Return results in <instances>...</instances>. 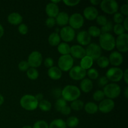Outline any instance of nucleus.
Here are the masks:
<instances>
[{
  "label": "nucleus",
  "mask_w": 128,
  "mask_h": 128,
  "mask_svg": "<svg viewBox=\"0 0 128 128\" xmlns=\"http://www.w3.org/2000/svg\"><path fill=\"white\" fill-rule=\"evenodd\" d=\"M81 96V91L78 86L74 85H67L61 90V96L66 102H72L78 100Z\"/></svg>",
  "instance_id": "nucleus-1"
},
{
  "label": "nucleus",
  "mask_w": 128,
  "mask_h": 128,
  "mask_svg": "<svg viewBox=\"0 0 128 128\" xmlns=\"http://www.w3.org/2000/svg\"><path fill=\"white\" fill-rule=\"evenodd\" d=\"M115 38L111 33H102L99 37L100 46L102 50L111 51L115 48Z\"/></svg>",
  "instance_id": "nucleus-2"
},
{
  "label": "nucleus",
  "mask_w": 128,
  "mask_h": 128,
  "mask_svg": "<svg viewBox=\"0 0 128 128\" xmlns=\"http://www.w3.org/2000/svg\"><path fill=\"white\" fill-rule=\"evenodd\" d=\"M20 103L21 108L24 110L32 111L37 109L39 102L33 95L25 94L20 99Z\"/></svg>",
  "instance_id": "nucleus-3"
},
{
  "label": "nucleus",
  "mask_w": 128,
  "mask_h": 128,
  "mask_svg": "<svg viewBox=\"0 0 128 128\" xmlns=\"http://www.w3.org/2000/svg\"><path fill=\"white\" fill-rule=\"evenodd\" d=\"M103 92L105 97L113 100L120 96L121 92V89L120 85L116 83H108L103 88Z\"/></svg>",
  "instance_id": "nucleus-4"
},
{
  "label": "nucleus",
  "mask_w": 128,
  "mask_h": 128,
  "mask_svg": "<svg viewBox=\"0 0 128 128\" xmlns=\"http://www.w3.org/2000/svg\"><path fill=\"white\" fill-rule=\"evenodd\" d=\"M58 67L63 72H68L73 67L74 59L70 54L61 55L58 59Z\"/></svg>",
  "instance_id": "nucleus-5"
},
{
  "label": "nucleus",
  "mask_w": 128,
  "mask_h": 128,
  "mask_svg": "<svg viewBox=\"0 0 128 128\" xmlns=\"http://www.w3.org/2000/svg\"><path fill=\"white\" fill-rule=\"evenodd\" d=\"M100 5L101 10L108 14H114L118 11L119 4L115 0H103Z\"/></svg>",
  "instance_id": "nucleus-6"
},
{
  "label": "nucleus",
  "mask_w": 128,
  "mask_h": 128,
  "mask_svg": "<svg viewBox=\"0 0 128 128\" xmlns=\"http://www.w3.org/2000/svg\"><path fill=\"white\" fill-rule=\"evenodd\" d=\"M105 76L107 78L108 81L116 83L122 80L123 71L119 67H112L106 71Z\"/></svg>",
  "instance_id": "nucleus-7"
},
{
  "label": "nucleus",
  "mask_w": 128,
  "mask_h": 128,
  "mask_svg": "<svg viewBox=\"0 0 128 128\" xmlns=\"http://www.w3.org/2000/svg\"><path fill=\"white\" fill-rule=\"evenodd\" d=\"M86 50V56H89L93 60V61H96L102 54V49L100 45L95 42H92L88 45Z\"/></svg>",
  "instance_id": "nucleus-8"
},
{
  "label": "nucleus",
  "mask_w": 128,
  "mask_h": 128,
  "mask_svg": "<svg viewBox=\"0 0 128 128\" xmlns=\"http://www.w3.org/2000/svg\"><path fill=\"white\" fill-rule=\"evenodd\" d=\"M60 36L61 40L64 42H70L74 40L76 37V32L70 26H66L62 27L60 31Z\"/></svg>",
  "instance_id": "nucleus-9"
},
{
  "label": "nucleus",
  "mask_w": 128,
  "mask_h": 128,
  "mask_svg": "<svg viewBox=\"0 0 128 128\" xmlns=\"http://www.w3.org/2000/svg\"><path fill=\"white\" fill-rule=\"evenodd\" d=\"M84 23V18L81 14L75 12L71 14L69 18L70 26L73 30H79L81 28Z\"/></svg>",
  "instance_id": "nucleus-10"
},
{
  "label": "nucleus",
  "mask_w": 128,
  "mask_h": 128,
  "mask_svg": "<svg viewBox=\"0 0 128 128\" xmlns=\"http://www.w3.org/2000/svg\"><path fill=\"white\" fill-rule=\"evenodd\" d=\"M115 48L118 49L120 52H127L128 51V34L127 32L118 36L115 40Z\"/></svg>",
  "instance_id": "nucleus-11"
},
{
  "label": "nucleus",
  "mask_w": 128,
  "mask_h": 128,
  "mask_svg": "<svg viewBox=\"0 0 128 128\" xmlns=\"http://www.w3.org/2000/svg\"><path fill=\"white\" fill-rule=\"evenodd\" d=\"M28 62L30 68H37L42 63V56L39 51H34L31 52L28 58Z\"/></svg>",
  "instance_id": "nucleus-12"
},
{
  "label": "nucleus",
  "mask_w": 128,
  "mask_h": 128,
  "mask_svg": "<svg viewBox=\"0 0 128 128\" xmlns=\"http://www.w3.org/2000/svg\"><path fill=\"white\" fill-rule=\"evenodd\" d=\"M70 77L74 81H81L86 76V71L80 66H73L69 71Z\"/></svg>",
  "instance_id": "nucleus-13"
},
{
  "label": "nucleus",
  "mask_w": 128,
  "mask_h": 128,
  "mask_svg": "<svg viewBox=\"0 0 128 128\" xmlns=\"http://www.w3.org/2000/svg\"><path fill=\"white\" fill-rule=\"evenodd\" d=\"M115 107L114 101L111 99H104L98 105V111L102 113L107 114L111 112Z\"/></svg>",
  "instance_id": "nucleus-14"
},
{
  "label": "nucleus",
  "mask_w": 128,
  "mask_h": 128,
  "mask_svg": "<svg viewBox=\"0 0 128 128\" xmlns=\"http://www.w3.org/2000/svg\"><path fill=\"white\" fill-rule=\"evenodd\" d=\"M76 40L79 45L81 46H87L91 43V37L90 36L87 31H81L77 34Z\"/></svg>",
  "instance_id": "nucleus-15"
},
{
  "label": "nucleus",
  "mask_w": 128,
  "mask_h": 128,
  "mask_svg": "<svg viewBox=\"0 0 128 128\" xmlns=\"http://www.w3.org/2000/svg\"><path fill=\"white\" fill-rule=\"evenodd\" d=\"M110 64L113 67H119L123 62V56L121 52L118 51H112L108 58Z\"/></svg>",
  "instance_id": "nucleus-16"
},
{
  "label": "nucleus",
  "mask_w": 128,
  "mask_h": 128,
  "mask_svg": "<svg viewBox=\"0 0 128 128\" xmlns=\"http://www.w3.org/2000/svg\"><path fill=\"white\" fill-rule=\"evenodd\" d=\"M70 55L73 58L82 59L86 56V50L84 47L78 44H75L71 46Z\"/></svg>",
  "instance_id": "nucleus-17"
},
{
  "label": "nucleus",
  "mask_w": 128,
  "mask_h": 128,
  "mask_svg": "<svg viewBox=\"0 0 128 128\" xmlns=\"http://www.w3.org/2000/svg\"><path fill=\"white\" fill-rule=\"evenodd\" d=\"M99 15L98 10L92 6H88L83 10V17L89 21H93Z\"/></svg>",
  "instance_id": "nucleus-18"
},
{
  "label": "nucleus",
  "mask_w": 128,
  "mask_h": 128,
  "mask_svg": "<svg viewBox=\"0 0 128 128\" xmlns=\"http://www.w3.org/2000/svg\"><path fill=\"white\" fill-rule=\"evenodd\" d=\"M45 11L48 17L55 18L60 12V8H59L58 5L50 2L46 4Z\"/></svg>",
  "instance_id": "nucleus-19"
},
{
  "label": "nucleus",
  "mask_w": 128,
  "mask_h": 128,
  "mask_svg": "<svg viewBox=\"0 0 128 128\" xmlns=\"http://www.w3.org/2000/svg\"><path fill=\"white\" fill-rule=\"evenodd\" d=\"M69 18H70V16L67 12H64V11L60 12L57 16L55 18L56 23L60 26L64 27V26H67V24H68Z\"/></svg>",
  "instance_id": "nucleus-20"
},
{
  "label": "nucleus",
  "mask_w": 128,
  "mask_h": 128,
  "mask_svg": "<svg viewBox=\"0 0 128 128\" xmlns=\"http://www.w3.org/2000/svg\"><path fill=\"white\" fill-rule=\"evenodd\" d=\"M22 17L18 12H11L8 16V21L11 24L16 26L20 25L22 22Z\"/></svg>",
  "instance_id": "nucleus-21"
},
{
  "label": "nucleus",
  "mask_w": 128,
  "mask_h": 128,
  "mask_svg": "<svg viewBox=\"0 0 128 128\" xmlns=\"http://www.w3.org/2000/svg\"><path fill=\"white\" fill-rule=\"evenodd\" d=\"M48 75L52 80H59L61 78L62 72L58 66H52L48 71Z\"/></svg>",
  "instance_id": "nucleus-22"
},
{
  "label": "nucleus",
  "mask_w": 128,
  "mask_h": 128,
  "mask_svg": "<svg viewBox=\"0 0 128 128\" xmlns=\"http://www.w3.org/2000/svg\"><path fill=\"white\" fill-rule=\"evenodd\" d=\"M93 88V82L88 78H84L81 80L80 82V91H82L84 93L91 92Z\"/></svg>",
  "instance_id": "nucleus-23"
},
{
  "label": "nucleus",
  "mask_w": 128,
  "mask_h": 128,
  "mask_svg": "<svg viewBox=\"0 0 128 128\" xmlns=\"http://www.w3.org/2000/svg\"><path fill=\"white\" fill-rule=\"evenodd\" d=\"M61 38L58 32H53L48 37V43L51 46H58L61 42Z\"/></svg>",
  "instance_id": "nucleus-24"
},
{
  "label": "nucleus",
  "mask_w": 128,
  "mask_h": 128,
  "mask_svg": "<svg viewBox=\"0 0 128 128\" xmlns=\"http://www.w3.org/2000/svg\"><path fill=\"white\" fill-rule=\"evenodd\" d=\"M93 60L88 56H85L82 58L80 61V66L82 69L86 70H88L89 69L91 68L92 66L93 65Z\"/></svg>",
  "instance_id": "nucleus-25"
},
{
  "label": "nucleus",
  "mask_w": 128,
  "mask_h": 128,
  "mask_svg": "<svg viewBox=\"0 0 128 128\" xmlns=\"http://www.w3.org/2000/svg\"><path fill=\"white\" fill-rule=\"evenodd\" d=\"M84 109L86 113L89 114H94L98 111V106L95 102H88L84 104Z\"/></svg>",
  "instance_id": "nucleus-26"
},
{
  "label": "nucleus",
  "mask_w": 128,
  "mask_h": 128,
  "mask_svg": "<svg viewBox=\"0 0 128 128\" xmlns=\"http://www.w3.org/2000/svg\"><path fill=\"white\" fill-rule=\"evenodd\" d=\"M58 51L61 55L70 54V49L71 46L68 43L64 42H60V44L58 46Z\"/></svg>",
  "instance_id": "nucleus-27"
},
{
  "label": "nucleus",
  "mask_w": 128,
  "mask_h": 128,
  "mask_svg": "<svg viewBox=\"0 0 128 128\" xmlns=\"http://www.w3.org/2000/svg\"><path fill=\"white\" fill-rule=\"evenodd\" d=\"M66 122L60 118L55 119L49 124V128H66Z\"/></svg>",
  "instance_id": "nucleus-28"
},
{
  "label": "nucleus",
  "mask_w": 128,
  "mask_h": 128,
  "mask_svg": "<svg viewBox=\"0 0 128 128\" xmlns=\"http://www.w3.org/2000/svg\"><path fill=\"white\" fill-rule=\"evenodd\" d=\"M38 107L43 112H48L52 108V104L46 100H42L38 103Z\"/></svg>",
  "instance_id": "nucleus-29"
},
{
  "label": "nucleus",
  "mask_w": 128,
  "mask_h": 128,
  "mask_svg": "<svg viewBox=\"0 0 128 128\" xmlns=\"http://www.w3.org/2000/svg\"><path fill=\"white\" fill-rule=\"evenodd\" d=\"M84 103L82 101L80 100H76L75 101L71 102L70 104V108L71 110H74L75 111H80L84 108Z\"/></svg>",
  "instance_id": "nucleus-30"
},
{
  "label": "nucleus",
  "mask_w": 128,
  "mask_h": 128,
  "mask_svg": "<svg viewBox=\"0 0 128 128\" xmlns=\"http://www.w3.org/2000/svg\"><path fill=\"white\" fill-rule=\"evenodd\" d=\"M65 122H66L67 127L70 128H74L78 126L80 120H79L78 118H77L76 116H70L67 119Z\"/></svg>",
  "instance_id": "nucleus-31"
},
{
  "label": "nucleus",
  "mask_w": 128,
  "mask_h": 128,
  "mask_svg": "<svg viewBox=\"0 0 128 128\" xmlns=\"http://www.w3.org/2000/svg\"><path fill=\"white\" fill-rule=\"evenodd\" d=\"M96 62L98 66L101 68H106L110 65L108 58L105 56H101L96 60Z\"/></svg>",
  "instance_id": "nucleus-32"
},
{
  "label": "nucleus",
  "mask_w": 128,
  "mask_h": 128,
  "mask_svg": "<svg viewBox=\"0 0 128 128\" xmlns=\"http://www.w3.org/2000/svg\"><path fill=\"white\" fill-rule=\"evenodd\" d=\"M88 32L90 34L91 38H98L100 37V35L101 34V30L100 28L96 26H91L89 28Z\"/></svg>",
  "instance_id": "nucleus-33"
},
{
  "label": "nucleus",
  "mask_w": 128,
  "mask_h": 128,
  "mask_svg": "<svg viewBox=\"0 0 128 128\" xmlns=\"http://www.w3.org/2000/svg\"><path fill=\"white\" fill-rule=\"evenodd\" d=\"M26 76L30 80H36L39 77V72L36 68H30L26 71Z\"/></svg>",
  "instance_id": "nucleus-34"
},
{
  "label": "nucleus",
  "mask_w": 128,
  "mask_h": 128,
  "mask_svg": "<svg viewBox=\"0 0 128 128\" xmlns=\"http://www.w3.org/2000/svg\"><path fill=\"white\" fill-rule=\"evenodd\" d=\"M86 75L88 76V79L92 80H96L99 77V72L96 69L90 68L86 71Z\"/></svg>",
  "instance_id": "nucleus-35"
},
{
  "label": "nucleus",
  "mask_w": 128,
  "mask_h": 128,
  "mask_svg": "<svg viewBox=\"0 0 128 128\" xmlns=\"http://www.w3.org/2000/svg\"><path fill=\"white\" fill-rule=\"evenodd\" d=\"M67 102L64 100H63L62 98H58L56 100V102H55V109H56L57 111L60 112L61 110L64 108L66 106H67Z\"/></svg>",
  "instance_id": "nucleus-36"
},
{
  "label": "nucleus",
  "mask_w": 128,
  "mask_h": 128,
  "mask_svg": "<svg viewBox=\"0 0 128 128\" xmlns=\"http://www.w3.org/2000/svg\"><path fill=\"white\" fill-rule=\"evenodd\" d=\"M105 96L102 90H96L92 94V98L95 101L101 102L104 99Z\"/></svg>",
  "instance_id": "nucleus-37"
},
{
  "label": "nucleus",
  "mask_w": 128,
  "mask_h": 128,
  "mask_svg": "<svg viewBox=\"0 0 128 128\" xmlns=\"http://www.w3.org/2000/svg\"><path fill=\"white\" fill-rule=\"evenodd\" d=\"M112 29H113V24L111 21H108L106 24L104 25L103 26H101L100 30H101V34L110 33V32L112 31Z\"/></svg>",
  "instance_id": "nucleus-38"
},
{
  "label": "nucleus",
  "mask_w": 128,
  "mask_h": 128,
  "mask_svg": "<svg viewBox=\"0 0 128 128\" xmlns=\"http://www.w3.org/2000/svg\"><path fill=\"white\" fill-rule=\"evenodd\" d=\"M112 30H113L114 33L118 36H120V35L124 33L126 31L121 24H116L115 25H114Z\"/></svg>",
  "instance_id": "nucleus-39"
},
{
  "label": "nucleus",
  "mask_w": 128,
  "mask_h": 128,
  "mask_svg": "<svg viewBox=\"0 0 128 128\" xmlns=\"http://www.w3.org/2000/svg\"><path fill=\"white\" fill-rule=\"evenodd\" d=\"M124 16L120 12H117L113 15V21L116 24H121L124 20Z\"/></svg>",
  "instance_id": "nucleus-40"
},
{
  "label": "nucleus",
  "mask_w": 128,
  "mask_h": 128,
  "mask_svg": "<svg viewBox=\"0 0 128 128\" xmlns=\"http://www.w3.org/2000/svg\"><path fill=\"white\" fill-rule=\"evenodd\" d=\"M32 128H49V124L44 120H39L34 124Z\"/></svg>",
  "instance_id": "nucleus-41"
},
{
  "label": "nucleus",
  "mask_w": 128,
  "mask_h": 128,
  "mask_svg": "<svg viewBox=\"0 0 128 128\" xmlns=\"http://www.w3.org/2000/svg\"><path fill=\"white\" fill-rule=\"evenodd\" d=\"M96 23L101 26H103L108 21L107 18L104 15H98L96 19Z\"/></svg>",
  "instance_id": "nucleus-42"
},
{
  "label": "nucleus",
  "mask_w": 128,
  "mask_h": 128,
  "mask_svg": "<svg viewBox=\"0 0 128 128\" xmlns=\"http://www.w3.org/2000/svg\"><path fill=\"white\" fill-rule=\"evenodd\" d=\"M30 66L27 61H21L18 64V68L22 72H26L30 68Z\"/></svg>",
  "instance_id": "nucleus-43"
},
{
  "label": "nucleus",
  "mask_w": 128,
  "mask_h": 128,
  "mask_svg": "<svg viewBox=\"0 0 128 128\" xmlns=\"http://www.w3.org/2000/svg\"><path fill=\"white\" fill-rule=\"evenodd\" d=\"M18 30L21 34L26 35L28 32V27L26 24L21 23L19 25Z\"/></svg>",
  "instance_id": "nucleus-44"
},
{
  "label": "nucleus",
  "mask_w": 128,
  "mask_h": 128,
  "mask_svg": "<svg viewBox=\"0 0 128 128\" xmlns=\"http://www.w3.org/2000/svg\"><path fill=\"white\" fill-rule=\"evenodd\" d=\"M62 2L67 6L74 7V6L78 5L80 2V0H64V1H62Z\"/></svg>",
  "instance_id": "nucleus-45"
},
{
  "label": "nucleus",
  "mask_w": 128,
  "mask_h": 128,
  "mask_svg": "<svg viewBox=\"0 0 128 128\" xmlns=\"http://www.w3.org/2000/svg\"><path fill=\"white\" fill-rule=\"evenodd\" d=\"M45 24H46V26L49 28H52L56 24V20H55V18H50L48 17L46 20V21H45Z\"/></svg>",
  "instance_id": "nucleus-46"
},
{
  "label": "nucleus",
  "mask_w": 128,
  "mask_h": 128,
  "mask_svg": "<svg viewBox=\"0 0 128 128\" xmlns=\"http://www.w3.org/2000/svg\"><path fill=\"white\" fill-rule=\"evenodd\" d=\"M44 65L46 68L50 69L51 67L54 66V60L53 59L51 58L48 57L46 58V59L44 61Z\"/></svg>",
  "instance_id": "nucleus-47"
},
{
  "label": "nucleus",
  "mask_w": 128,
  "mask_h": 128,
  "mask_svg": "<svg viewBox=\"0 0 128 128\" xmlns=\"http://www.w3.org/2000/svg\"><path fill=\"white\" fill-rule=\"evenodd\" d=\"M108 80L106 76H102V77L100 78L98 80V84L99 86L103 88L108 84Z\"/></svg>",
  "instance_id": "nucleus-48"
},
{
  "label": "nucleus",
  "mask_w": 128,
  "mask_h": 128,
  "mask_svg": "<svg viewBox=\"0 0 128 128\" xmlns=\"http://www.w3.org/2000/svg\"><path fill=\"white\" fill-rule=\"evenodd\" d=\"M128 1H127L126 3L123 4L122 6L120 8V13L122 14L124 16H126V17H128Z\"/></svg>",
  "instance_id": "nucleus-49"
},
{
  "label": "nucleus",
  "mask_w": 128,
  "mask_h": 128,
  "mask_svg": "<svg viewBox=\"0 0 128 128\" xmlns=\"http://www.w3.org/2000/svg\"><path fill=\"white\" fill-rule=\"evenodd\" d=\"M60 112H61L62 114L65 115V116H66V115H69L71 114V108H70V106H68L67 105V106H65L64 108H62Z\"/></svg>",
  "instance_id": "nucleus-50"
},
{
  "label": "nucleus",
  "mask_w": 128,
  "mask_h": 128,
  "mask_svg": "<svg viewBox=\"0 0 128 128\" xmlns=\"http://www.w3.org/2000/svg\"><path fill=\"white\" fill-rule=\"evenodd\" d=\"M122 79L124 81L125 83L128 84V69H126L124 71H123V77Z\"/></svg>",
  "instance_id": "nucleus-51"
},
{
  "label": "nucleus",
  "mask_w": 128,
  "mask_h": 128,
  "mask_svg": "<svg viewBox=\"0 0 128 128\" xmlns=\"http://www.w3.org/2000/svg\"><path fill=\"white\" fill-rule=\"evenodd\" d=\"M53 94L56 97H60L61 96V90L60 88H56L53 90Z\"/></svg>",
  "instance_id": "nucleus-52"
},
{
  "label": "nucleus",
  "mask_w": 128,
  "mask_h": 128,
  "mask_svg": "<svg viewBox=\"0 0 128 128\" xmlns=\"http://www.w3.org/2000/svg\"><path fill=\"white\" fill-rule=\"evenodd\" d=\"M128 17H126L124 18V21L122 22V23H123V24L122 25V26L124 27V28L125 31H128Z\"/></svg>",
  "instance_id": "nucleus-53"
},
{
  "label": "nucleus",
  "mask_w": 128,
  "mask_h": 128,
  "mask_svg": "<svg viewBox=\"0 0 128 128\" xmlns=\"http://www.w3.org/2000/svg\"><path fill=\"white\" fill-rule=\"evenodd\" d=\"M35 96V98H36V100H38V102L41 101V100H44V99H43L44 96H43V94H42V93H38V94H36V96Z\"/></svg>",
  "instance_id": "nucleus-54"
},
{
  "label": "nucleus",
  "mask_w": 128,
  "mask_h": 128,
  "mask_svg": "<svg viewBox=\"0 0 128 128\" xmlns=\"http://www.w3.org/2000/svg\"><path fill=\"white\" fill-rule=\"evenodd\" d=\"M90 2H91V4L93 5V6H97V5L100 4L101 1H99V0H91V1H90Z\"/></svg>",
  "instance_id": "nucleus-55"
},
{
  "label": "nucleus",
  "mask_w": 128,
  "mask_h": 128,
  "mask_svg": "<svg viewBox=\"0 0 128 128\" xmlns=\"http://www.w3.org/2000/svg\"><path fill=\"white\" fill-rule=\"evenodd\" d=\"M4 30L3 26L1 25V24H0V38L2 37V36L4 35Z\"/></svg>",
  "instance_id": "nucleus-56"
},
{
  "label": "nucleus",
  "mask_w": 128,
  "mask_h": 128,
  "mask_svg": "<svg viewBox=\"0 0 128 128\" xmlns=\"http://www.w3.org/2000/svg\"><path fill=\"white\" fill-rule=\"evenodd\" d=\"M4 98L3 96L0 94V106H2V104L4 103Z\"/></svg>",
  "instance_id": "nucleus-57"
},
{
  "label": "nucleus",
  "mask_w": 128,
  "mask_h": 128,
  "mask_svg": "<svg viewBox=\"0 0 128 128\" xmlns=\"http://www.w3.org/2000/svg\"><path fill=\"white\" fill-rule=\"evenodd\" d=\"M124 94L125 98L126 99L128 98V87H126V89L124 90Z\"/></svg>",
  "instance_id": "nucleus-58"
},
{
  "label": "nucleus",
  "mask_w": 128,
  "mask_h": 128,
  "mask_svg": "<svg viewBox=\"0 0 128 128\" xmlns=\"http://www.w3.org/2000/svg\"><path fill=\"white\" fill-rule=\"evenodd\" d=\"M51 2H52L53 4H55L58 5V4L59 2H61V1H60V0H57V1H51Z\"/></svg>",
  "instance_id": "nucleus-59"
},
{
  "label": "nucleus",
  "mask_w": 128,
  "mask_h": 128,
  "mask_svg": "<svg viewBox=\"0 0 128 128\" xmlns=\"http://www.w3.org/2000/svg\"><path fill=\"white\" fill-rule=\"evenodd\" d=\"M22 128H32L31 127V126H30V125H26V126H23Z\"/></svg>",
  "instance_id": "nucleus-60"
}]
</instances>
